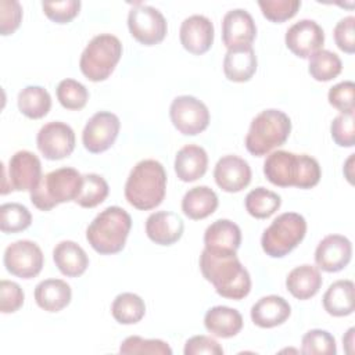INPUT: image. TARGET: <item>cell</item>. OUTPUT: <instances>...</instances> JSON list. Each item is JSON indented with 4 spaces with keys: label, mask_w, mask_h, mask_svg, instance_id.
Here are the masks:
<instances>
[{
    "label": "cell",
    "mask_w": 355,
    "mask_h": 355,
    "mask_svg": "<svg viewBox=\"0 0 355 355\" xmlns=\"http://www.w3.org/2000/svg\"><path fill=\"white\" fill-rule=\"evenodd\" d=\"M25 300L21 286L11 280L0 282V309L3 313L17 312Z\"/></svg>",
    "instance_id": "obj_45"
},
{
    "label": "cell",
    "mask_w": 355,
    "mask_h": 355,
    "mask_svg": "<svg viewBox=\"0 0 355 355\" xmlns=\"http://www.w3.org/2000/svg\"><path fill=\"white\" fill-rule=\"evenodd\" d=\"M42 179V162L28 150H19L3 165L1 194L10 191H32Z\"/></svg>",
    "instance_id": "obj_9"
},
{
    "label": "cell",
    "mask_w": 355,
    "mask_h": 355,
    "mask_svg": "<svg viewBox=\"0 0 355 355\" xmlns=\"http://www.w3.org/2000/svg\"><path fill=\"white\" fill-rule=\"evenodd\" d=\"M36 144L44 158L51 161L62 159L71 155L75 148L73 129L65 122H49L37 132Z\"/></svg>",
    "instance_id": "obj_14"
},
{
    "label": "cell",
    "mask_w": 355,
    "mask_h": 355,
    "mask_svg": "<svg viewBox=\"0 0 355 355\" xmlns=\"http://www.w3.org/2000/svg\"><path fill=\"white\" fill-rule=\"evenodd\" d=\"M180 43L191 54L207 53L214 43V24L201 14H194L183 19L180 25Z\"/></svg>",
    "instance_id": "obj_18"
},
{
    "label": "cell",
    "mask_w": 355,
    "mask_h": 355,
    "mask_svg": "<svg viewBox=\"0 0 355 355\" xmlns=\"http://www.w3.org/2000/svg\"><path fill=\"white\" fill-rule=\"evenodd\" d=\"M355 85L352 80H344L330 87L327 98L330 105L338 110L341 114L354 112Z\"/></svg>",
    "instance_id": "obj_43"
},
{
    "label": "cell",
    "mask_w": 355,
    "mask_h": 355,
    "mask_svg": "<svg viewBox=\"0 0 355 355\" xmlns=\"http://www.w3.org/2000/svg\"><path fill=\"white\" fill-rule=\"evenodd\" d=\"M121 128L119 118L110 111L96 112L85 125L82 141L89 153L98 154L108 150L116 140Z\"/></svg>",
    "instance_id": "obj_13"
},
{
    "label": "cell",
    "mask_w": 355,
    "mask_h": 355,
    "mask_svg": "<svg viewBox=\"0 0 355 355\" xmlns=\"http://www.w3.org/2000/svg\"><path fill=\"white\" fill-rule=\"evenodd\" d=\"M330 133L336 144L340 147H352L355 144L354 112L337 115L330 125Z\"/></svg>",
    "instance_id": "obj_41"
},
{
    "label": "cell",
    "mask_w": 355,
    "mask_h": 355,
    "mask_svg": "<svg viewBox=\"0 0 355 355\" xmlns=\"http://www.w3.org/2000/svg\"><path fill=\"white\" fill-rule=\"evenodd\" d=\"M216 184L227 193H237L251 182V168L244 158L237 155L222 157L214 169Z\"/></svg>",
    "instance_id": "obj_20"
},
{
    "label": "cell",
    "mask_w": 355,
    "mask_h": 355,
    "mask_svg": "<svg viewBox=\"0 0 355 355\" xmlns=\"http://www.w3.org/2000/svg\"><path fill=\"white\" fill-rule=\"evenodd\" d=\"M166 191V172L157 159H143L130 171L125 183L126 201L141 211L158 207Z\"/></svg>",
    "instance_id": "obj_3"
},
{
    "label": "cell",
    "mask_w": 355,
    "mask_h": 355,
    "mask_svg": "<svg viewBox=\"0 0 355 355\" xmlns=\"http://www.w3.org/2000/svg\"><path fill=\"white\" fill-rule=\"evenodd\" d=\"M71 286L61 279H46L35 287V301L47 312H60L71 302Z\"/></svg>",
    "instance_id": "obj_27"
},
{
    "label": "cell",
    "mask_w": 355,
    "mask_h": 355,
    "mask_svg": "<svg viewBox=\"0 0 355 355\" xmlns=\"http://www.w3.org/2000/svg\"><path fill=\"white\" fill-rule=\"evenodd\" d=\"M169 116L173 126L186 136H194L207 129L209 111L207 105L194 96H178L169 107Z\"/></svg>",
    "instance_id": "obj_11"
},
{
    "label": "cell",
    "mask_w": 355,
    "mask_h": 355,
    "mask_svg": "<svg viewBox=\"0 0 355 355\" xmlns=\"http://www.w3.org/2000/svg\"><path fill=\"white\" fill-rule=\"evenodd\" d=\"M354 331H355V329H354V327H351V329L347 331L345 337H343V343H344L345 351H347L348 354H351V352H352V344H354Z\"/></svg>",
    "instance_id": "obj_48"
},
{
    "label": "cell",
    "mask_w": 355,
    "mask_h": 355,
    "mask_svg": "<svg viewBox=\"0 0 355 355\" xmlns=\"http://www.w3.org/2000/svg\"><path fill=\"white\" fill-rule=\"evenodd\" d=\"M3 261L11 275L21 279H32L40 273L44 255L35 241L18 240L7 245Z\"/></svg>",
    "instance_id": "obj_12"
},
{
    "label": "cell",
    "mask_w": 355,
    "mask_h": 355,
    "mask_svg": "<svg viewBox=\"0 0 355 355\" xmlns=\"http://www.w3.org/2000/svg\"><path fill=\"white\" fill-rule=\"evenodd\" d=\"M287 49L301 58H309L316 51L322 50L324 43V32L313 19H300L294 22L284 36Z\"/></svg>",
    "instance_id": "obj_15"
},
{
    "label": "cell",
    "mask_w": 355,
    "mask_h": 355,
    "mask_svg": "<svg viewBox=\"0 0 355 355\" xmlns=\"http://www.w3.org/2000/svg\"><path fill=\"white\" fill-rule=\"evenodd\" d=\"M257 55L252 46L227 49L223 58L225 76L232 82H247L257 71Z\"/></svg>",
    "instance_id": "obj_23"
},
{
    "label": "cell",
    "mask_w": 355,
    "mask_h": 355,
    "mask_svg": "<svg viewBox=\"0 0 355 355\" xmlns=\"http://www.w3.org/2000/svg\"><path fill=\"white\" fill-rule=\"evenodd\" d=\"M218 196L208 186H196L186 191L182 200L183 214L194 220L204 219L218 208Z\"/></svg>",
    "instance_id": "obj_29"
},
{
    "label": "cell",
    "mask_w": 355,
    "mask_h": 355,
    "mask_svg": "<svg viewBox=\"0 0 355 355\" xmlns=\"http://www.w3.org/2000/svg\"><path fill=\"white\" fill-rule=\"evenodd\" d=\"M122 55L121 40L111 33L96 35L82 51L79 68L92 82L105 80Z\"/></svg>",
    "instance_id": "obj_7"
},
{
    "label": "cell",
    "mask_w": 355,
    "mask_h": 355,
    "mask_svg": "<svg viewBox=\"0 0 355 355\" xmlns=\"http://www.w3.org/2000/svg\"><path fill=\"white\" fill-rule=\"evenodd\" d=\"M128 28L139 43L153 46L164 40L168 24L158 8L137 3L128 14Z\"/></svg>",
    "instance_id": "obj_10"
},
{
    "label": "cell",
    "mask_w": 355,
    "mask_h": 355,
    "mask_svg": "<svg viewBox=\"0 0 355 355\" xmlns=\"http://www.w3.org/2000/svg\"><path fill=\"white\" fill-rule=\"evenodd\" d=\"M183 352L184 355H200V354L222 355L223 348L212 337L200 334V336H193L186 341Z\"/></svg>",
    "instance_id": "obj_47"
},
{
    "label": "cell",
    "mask_w": 355,
    "mask_h": 355,
    "mask_svg": "<svg viewBox=\"0 0 355 355\" xmlns=\"http://www.w3.org/2000/svg\"><path fill=\"white\" fill-rule=\"evenodd\" d=\"M208 166L207 151L197 144L183 146L175 157V172L182 182H194L204 176Z\"/></svg>",
    "instance_id": "obj_24"
},
{
    "label": "cell",
    "mask_w": 355,
    "mask_h": 355,
    "mask_svg": "<svg viewBox=\"0 0 355 355\" xmlns=\"http://www.w3.org/2000/svg\"><path fill=\"white\" fill-rule=\"evenodd\" d=\"M121 354H157L172 355V349L168 343L158 338H143L139 336L126 337L119 347Z\"/></svg>",
    "instance_id": "obj_39"
},
{
    "label": "cell",
    "mask_w": 355,
    "mask_h": 355,
    "mask_svg": "<svg viewBox=\"0 0 355 355\" xmlns=\"http://www.w3.org/2000/svg\"><path fill=\"white\" fill-rule=\"evenodd\" d=\"M343 62L340 57L330 50H319L309 57L308 71L315 80L327 82L340 75Z\"/></svg>",
    "instance_id": "obj_34"
},
{
    "label": "cell",
    "mask_w": 355,
    "mask_h": 355,
    "mask_svg": "<svg viewBox=\"0 0 355 355\" xmlns=\"http://www.w3.org/2000/svg\"><path fill=\"white\" fill-rule=\"evenodd\" d=\"M55 93L60 104L67 110H82L89 100V92L86 86L69 78L62 79L58 83Z\"/></svg>",
    "instance_id": "obj_37"
},
{
    "label": "cell",
    "mask_w": 355,
    "mask_h": 355,
    "mask_svg": "<svg viewBox=\"0 0 355 355\" xmlns=\"http://www.w3.org/2000/svg\"><path fill=\"white\" fill-rule=\"evenodd\" d=\"M245 209L247 212L257 218V219H265L273 215L282 204V198L277 193L268 190L262 186L252 189L245 196Z\"/></svg>",
    "instance_id": "obj_33"
},
{
    "label": "cell",
    "mask_w": 355,
    "mask_h": 355,
    "mask_svg": "<svg viewBox=\"0 0 355 355\" xmlns=\"http://www.w3.org/2000/svg\"><path fill=\"white\" fill-rule=\"evenodd\" d=\"M263 17L272 22H284L293 18L301 7L300 0H259Z\"/></svg>",
    "instance_id": "obj_40"
},
{
    "label": "cell",
    "mask_w": 355,
    "mask_h": 355,
    "mask_svg": "<svg viewBox=\"0 0 355 355\" xmlns=\"http://www.w3.org/2000/svg\"><path fill=\"white\" fill-rule=\"evenodd\" d=\"M354 25H355V17L354 15H348L341 18L336 26H334V40L336 44L340 50H343L344 53L352 54L355 51V31H354Z\"/></svg>",
    "instance_id": "obj_46"
},
{
    "label": "cell",
    "mask_w": 355,
    "mask_h": 355,
    "mask_svg": "<svg viewBox=\"0 0 355 355\" xmlns=\"http://www.w3.org/2000/svg\"><path fill=\"white\" fill-rule=\"evenodd\" d=\"M132 227L130 215L121 207L103 209L86 229V240L101 255L119 252L126 243Z\"/></svg>",
    "instance_id": "obj_4"
},
{
    "label": "cell",
    "mask_w": 355,
    "mask_h": 355,
    "mask_svg": "<svg viewBox=\"0 0 355 355\" xmlns=\"http://www.w3.org/2000/svg\"><path fill=\"white\" fill-rule=\"evenodd\" d=\"M82 189L75 202L83 208H94L101 204L110 191L107 180L97 173L82 175Z\"/></svg>",
    "instance_id": "obj_35"
},
{
    "label": "cell",
    "mask_w": 355,
    "mask_h": 355,
    "mask_svg": "<svg viewBox=\"0 0 355 355\" xmlns=\"http://www.w3.org/2000/svg\"><path fill=\"white\" fill-rule=\"evenodd\" d=\"M291 132L288 115L280 110L261 111L250 125L245 136V148L255 157H262L286 143Z\"/></svg>",
    "instance_id": "obj_5"
},
{
    "label": "cell",
    "mask_w": 355,
    "mask_h": 355,
    "mask_svg": "<svg viewBox=\"0 0 355 355\" xmlns=\"http://www.w3.org/2000/svg\"><path fill=\"white\" fill-rule=\"evenodd\" d=\"M266 179L280 187L294 186L311 189L320 180L322 171L319 162L308 154H294L286 150L270 153L263 162Z\"/></svg>",
    "instance_id": "obj_1"
},
{
    "label": "cell",
    "mask_w": 355,
    "mask_h": 355,
    "mask_svg": "<svg viewBox=\"0 0 355 355\" xmlns=\"http://www.w3.org/2000/svg\"><path fill=\"white\" fill-rule=\"evenodd\" d=\"M82 175L69 166L54 169L42 176L31 191L32 204L40 211H50L61 202L75 201L82 189Z\"/></svg>",
    "instance_id": "obj_6"
},
{
    "label": "cell",
    "mask_w": 355,
    "mask_h": 355,
    "mask_svg": "<svg viewBox=\"0 0 355 355\" xmlns=\"http://www.w3.org/2000/svg\"><path fill=\"white\" fill-rule=\"evenodd\" d=\"M352 257V244L343 234H329L323 237L315 250V262L324 272H338L344 269Z\"/></svg>",
    "instance_id": "obj_16"
},
{
    "label": "cell",
    "mask_w": 355,
    "mask_h": 355,
    "mask_svg": "<svg viewBox=\"0 0 355 355\" xmlns=\"http://www.w3.org/2000/svg\"><path fill=\"white\" fill-rule=\"evenodd\" d=\"M43 11L49 19L57 24H67L72 21L80 10L79 0H62V1H43Z\"/></svg>",
    "instance_id": "obj_42"
},
{
    "label": "cell",
    "mask_w": 355,
    "mask_h": 355,
    "mask_svg": "<svg viewBox=\"0 0 355 355\" xmlns=\"http://www.w3.org/2000/svg\"><path fill=\"white\" fill-rule=\"evenodd\" d=\"M32 223L29 209L19 202H6L0 207V229L3 233H18Z\"/></svg>",
    "instance_id": "obj_36"
},
{
    "label": "cell",
    "mask_w": 355,
    "mask_h": 355,
    "mask_svg": "<svg viewBox=\"0 0 355 355\" xmlns=\"http://www.w3.org/2000/svg\"><path fill=\"white\" fill-rule=\"evenodd\" d=\"M200 269L215 291L225 298L241 300L251 290V277L236 254L214 255L202 250L200 255Z\"/></svg>",
    "instance_id": "obj_2"
},
{
    "label": "cell",
    "mask_w": 355,
    "mask_h": 355,
    "mask_svg": "<svg viewBox=\"0 0 355 355\" xmlns=\"http://www.w3.org/2000/svg\"><path fill=\"white\" fill-rule=\"evenodd\" d=\"M324 311L336 318L348 316L354 312V282L341 279L329 286L323 294Z\"/></svg>",
    "instance_id": "obj_30"
},
{
    "label": "cell",
    "mask_w": 355,
    "mask_h": 355,
    "mask_svg": "<svg viewBox=\"0 0 355 355\" xmlns=\"http://www.w3.org/2000/svg\"><path fill=\"white\" fill-rule=\"evenodd\" d=\"M257 36V26L251 14L244 8H233L222 19V42L227 49L251 46Z\"/></svg>",
    "instance_id": "obj_17"
},
{
    "label": "cell",
    "mask_w": 355,
    "mask_h": 355,
    "mask_svg": "<svg viewBox=\"0 0 355 355\" xmlns=\"http://www.w3.org/2000/svg\"><path fill=\"white\" fill-rule=\"evenodd\" d=\"M306 220L297 212H284L263 230L261 245L266 255L282 258L291 252L305 237Z\"/></svg>",
    "instance_id": "obj_8"
},
{
    "label": "cell",
    "mask_w": 355,
    "mask_h": 355,
    "mask_svg": "<svg viewBox=\"0 0 355 355\" xmlns=\"http://www.w3.org/2000/svg\"><path fill=\"white\" fill-rule=\"evenodd\" d=\"M17 104L25 116L39 119L49 114L51 108V97L42 86H26L18 93Z\"/></svg>",
    "instance_id": "obj_31"
},
{
    "label": "cell",
    "mask_w": 355,
    "mask_h": 355,
    "mask_svg": "<svg viewBox=\"0 0 355 355\" xmlns=\"http://www.w3.org/2000/svg\"><path fill=\"white\" fill-rule=\"evenodd\" d=\"M204 326L216 337L230 338L243 329V316L234 308L216 305L207 311L204 316Z\"/></svg>",
    "instance_id": "obj_26"
},
{
    "label": "cell",
    "mask_w": 355,
    "mask_h": 355,
    "mask_svg": "<svg viewBox=\"0 0 355 355\" xmlns=\"http://www.w3.org/2000/svg\"><path fill=\"white\" fill-rule=\"evenodd\" d=\"M323 279L319 269L313 265H300L290 270L286 277V287L293 297L308 300L313 297L322 287Z\"/></svg>",
    "instance_id": "obj_28"
},
{
    "label": "cell",
    "mask_w": 355,
    "mask_h": 355,
    "mask_svg": "<svg viewBox=\"0 0 355 355\" xmlns=\"http://www.w3.org/2000/svg\"><path fill=\"white\" fill-rule=\"evenodd\" d=\"M53 259L58 270L67 277H78L89 266L86 251L72 240L60 241L53 250Z\"/></svg>",
    "instance_id": "obj_25"
},
{
    "label": "cell",
    "mask_w": 355,
    "mask_h": 355,
    "mask_svg": "<svg viewBox=\"0 0 355 355\" xmlns=\"http://www.w3.org/2000/svg\"><path fill=\"white\" fill-rule=\"evenodd\" d=\"M184 230L182 218L172 211L153 212L146 220V233L151 241L159 245H172Z\"/></svg>",
    "instance_id": "obj_21"
},
{
    "label": "cell",
    "mask_w": 355,
    "mask_h": 355,
    "mask_svg": "<svg viewBox=\"0 0 355 355\" xmlns=\"http://www.w3.org/2000/svg\"><path fill=\"white\" fill-rule=\"evenodd\" d=\"M301 352L306 355H334L337 352L336 338L322 329H312L302 336Z\"/></svg>",
    "instance_id": "obj_38"
},
{
    "label": "cell",
    "mask_w": 355,
    "mask_h": 355,
    "mask_svg": "<svg viewBox=\"0 0 355 355\" xmlns=\"http://www.w3.org/2000/svg\"><path fill=\"white\" fill-rule=\"evenodd\" d=\"M111 313L121 324H135L143 319L146 304L141 297L135 293H122L112 301Z\"/></svg>",
    "instance_id": "obj_32"
},
{
    "label": "cell",
    "mask_w": 355,
    "mask_h": 355,
    "mask_svg": "<svg viewBox=\"0 0 355 355\" xmlns=\"http://www.w3.org/2000/svg\"><path fill=\"white\" fill-rule=\"evenodd\" d=\"M22 19V6L17 0L0 1V33L3 36L14 33Z\"/></svg>",
    "instance_id": "obj_44"
},
{
    "label": "cell",
    "mask_w": 355,
    "mask_h": 355,
    "mask_svg": "<svg viewBox=\"0 0 355 355\" xmlns=\"http://www.w3.org/2000/svg\"><path fill=\"white\" fill-rule=\"evenodd\" d=\"M291 313L290 304L280 295H265L251 306V320L262 329L276 327L284 323Z\"/></svg>",
    "instance_id": "obj_22"
},
{
    "label": "cell",
    "mask_w": 355,
    "mask_h": 355,
    "mask_svg": "<svg viewBox=\"0 0 355 355\" xmlns=\"http://www.w3.org/2000/svg\"><path fill=\"white\" fill-rule=\"evenodd\" d=\"M241 244L240 227L229 219L212 222L204 233L205 251L214 255H233Z\"/></svg>",
    "instance_id": "obj_19"
}]
</instances>
